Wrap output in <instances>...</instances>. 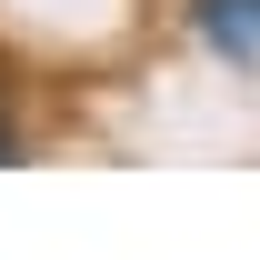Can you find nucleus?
Wrapping results in <instances>:
<instances>
[{
    "label": "nucleus",
    "instance_id": "nucleus-1",
    "mask_svg": "<svg viewBox=\"0 0 260 260\" xmlns=\"http://www.w3.org/2000/svg\"><path fill=\"white\" fill-rule=\"evenodd\" d=\"M180 20H190V40L210 60H230V70L260 60V0H180Z\"/></svg>",
    "mask_w": 260,
    "mask_h": 260
},
{
    "label": "nucleus",
    "instance_id": "nucleus-2",
    "mask_svg": "<svg viewBox=\"0 0 260 260\" xmlns=\"http://www.w3.org/2000/svg\"><path fill=\"white\" fill-rule=\"evenodd\" d=\"M30 160V120H20V80L0 70V170H20Z\"/></svg>",
    "mask_w": 260,
    "mask_h": 260
}]
</instances>
